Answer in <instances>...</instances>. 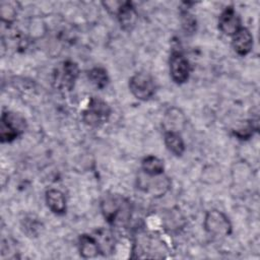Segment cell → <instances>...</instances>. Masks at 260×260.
<instances>
[{
    "label": "cell",
    "mask_w": 260,
    "mask_h": 260,
    "mask_svg": "<svg viewBox=\"0 0 260 260\" xmlns=\"http://www.w3.org/2000/svg\"><path fill=\"white\" fill-rule=\"evenodd\" d=\"M119 22L124 29H131L137 20V13L132 3L123 2L120 10L117 13Z\"/></svg>",
    "instance_id": "12"
},
{
    "label": "cell",
    "mask_w": 260,
    "mask_h": 260,
    "mask_svg": "<svg viewBox=\"0 0 260 260\" xmlns=\"http://www.w3.org/2000/svg\"><path fill=\"white\" fill-rule=\"evenodd\" d=\"M111 114L108 104L99 99H91L87 109L83 112V121L90 126H100L105 123Z\"/></svg>",
    "instance_id": "5"
},
{
    "label": "cell",
    "mask_w": 260,
    "mask_h": 260,
    "mask_svg": "<svg viewBox=\"0 0 260 260\" xmlns=\"http://www.w3.org/2000/svg\"><path fill=\"white\" fill-rule=\"evenodd\" d=\"M203 224L205 231L214 237H226L232 233L229 217L217 209H211L206 213Z\"/></svg>",
    "instance_id": "2"
},
{
    "label": "cell",
    "mask_w": 260,
    "mask_h": 260,
    "mask_svg": "<svg viewBox=\"0 0 260 260\" xmlns=\"http://www.w3.org/2000/svg\"><path fill=\"white\" fill-rule=\"evenodd\" d=\"M164 127L166 132H178L184 128L186 123L183 112L177 108H171L167 111L164 118Z\"/></svg>",
    "instance_id": "10"
},
{
    "label": "cell",
    "mask_w": 260,
    "mask_h": 260,
    "mask_svg": "<svg viewBox=\"0 0 260 260\" xmlns=\"http://www.w3.org/2000/svg\"><path fill=\"white\" fill-rule=\"evenodd\" d=\"M182 24H183V27H184L185 31L193 32L195 30L196 20H195V18L193 17L192 14H190L188 12H185L183 14V17H182Z\"/></svg>",
    "instance_id": "18"
},
{
    "label": "cell",
    "mask_w": 260,
    "mask_h": 260,
    "mask_svg": "<svg viewBox=\"0 0 260 260\" xmlns=\"http://www.w3.org/2000/svg\"><path fill=\"white\" fill-rule=\"evenodd\" d=\"M105 218L112 224H125L130 217L129 202L118 195H111L102 201Z\"/></svg>",
    "instance_id": "1"
},
{
    "label": "cell",
    "mask_w": 260,
    "mask_h": 260,
    "mask_svg": "<svg viewBox=\"0 0 260 260\" xmlns=\"http://www.w3.org/2000/svg\"><path fill=\"white\" fill-rule=\"evenodd\" d=\"M78 76V67L75 63L71 61H66L63 64L62 74L60 76V83L65 85L68 88H71L74 84L75 79Z\"/></svg>",
    "instance_id": "15"
},
{
    "label": "cell",
    "mask_w": 260,
    "mask_h": 260,
    "mask_svg": "<svg viewBox=\"0 0 260 260\" xmlns=\"http://www.w3.org/2000/svg\"><path fill=\"white\" fill-rule=\"evenodd\" d=\"M170 74L172 79L182 84L186 82L190 75V64L180 52H173L170 57Z\"/></svg>",
    "instance_id": "7"
},
{
    "label": "cell",
    "mask_w": 260,
    "mask_h": 260,
    "mask_svg": "<svg viewBox=\"0 0 260 260\" xmlns=\"http://www.w3.org/2000/svg\"><path fill=\"white\" fill-rule=\"evenodd\" d=\"M79 253L83 258H93L101 252L99 243L95 238L87 235H82L79 238Z\"/></svg>",
    "instance_id": "13"
},
{
    "label": "cell",
    "mask_w": 260,
    "mask_h": 260,
    "mask_svg": "<svg viewBox=\"0 0 260 260\" xmlns=\"http://www.w3.org/2000/svg\"><path fill=\"white\" fill-rule=\"evenodd\" d=\"M138 187L151 196L159 197L170 190L171 181L162 174L147 175L143 173V175L138 177Z\"/></svg>",
    "instance_id": "3"
},
{
    "label": "cell",
    "mask_w": 260,
    "mask_h": 260,
    "mask_svg": "<svg viewBox=\"0 0 260 260\" xmlns=\"http://www.w3.org/2000/svg\"><path fill=\"white\" fill-rule=\"evenodd\" d=\"M89 80L99 88H103L108 83L107 71L102 67H94L88 72Z\"/></svg>",
    "instance_id": "17"
},
{
    "label": "cell",
    "mask_w": 260,
    "mask_h": 260,
    "mask_svg": "<svg viewBox=\"0 0 260 260\" xmlns=\"http://www.w3.org/2000/svg\"><path fill=\"white\" fill-rule=\"evenodd\" d=\"M129 88L136 99L147 101L154 94L155 85L149 74L138 72L129 79Z\"/></svg>",
    "instance_id": "4"
},
{
    "label": "cell",
    "mask_w": 260,
    "mask_h": 260,
    "mask_svg": "<svg viewBox=\"0 0 260 260\" xmlns=\"http://www.w3.org/2000/svg\"><path fill=\"white\" fill-rule=\"evenodd\" d=\"M235 52L241 56L249 54L253 48V36L249 29L241 27L234 36L232 41Z\"/></svg>",
    "instance_id": "9"
},
{
    "label": "cell",
    "mask_w": 260,
    "mask_h": 260,
    "mask_svg": "<svg viewBox=\"0 0 260 260\" xmlns=\"http://www.w3.org/2000/svg\"><path fill=\"white\" fill-rule=\"evenodd\" d=\"M141 169L147 175H159L164 172V161L154 155H148L143 158Z\"/></svg>",
    "instance_id": "16"
},
{
    "label": "cell",
    "mask_w": 260,
    "mask_h": 260,
    "mask_svg": "<svg viewBox=\"0 0 260 260\" xmlns=\"http://www.w3.org/2000/svg\"><path fill=\"white\" fill-rule=\"evenodd\" d=\"M48 207L56 214H63L66 210V199L64 194L57 189H50L46 192Z\"/></svg>",
    "instance_id": "11"
},
{
    "label": "cell",
    "mask_w": 260,
    "mask_h": 260,
    "mask_svg": "<svg viewBox=\"0 0 260 260\" xmlns=\"http://www.w3.org/2000/svg\"><path fill=\"white\" fill-rule=\"evenodd\" d=\"M24 121L12 113H3L0 124V139L2 142L14 140L20 133Z\"/></svg>",
    "instance_id": "6"
},
{
    "label": "cell",
    "mask_w": 260,
    "mask_h": 260,
    "mask_svg": "<svg viewBox=\"0 0 260 260\" xmlns=\"http://www.w3.org/2000/svg\"><path fill=\"white\" fill-rule=\"evenodd\" d=\"M218 27L222 34L232 37L242 27L240 16L233 7H226L221 12L218 19Z\"/></svg>",
    "instance_id": "8"
},
{
    "label": "cell",
    "mask_w": 260,
    "mask_h": 260,
    "mask_svg": "<svg viewBox=\"0 0 260 260\" xmlns=\"http://www.w3.org/2000/svg\"><path fill=\"white\" fill-rule=\"evenodd\" d=\"M165 144L167 148L177 156H181L185 151L184 140L178 132H166Z\"/></svg>",
    "instance_id": "14"
}]
</instances>
